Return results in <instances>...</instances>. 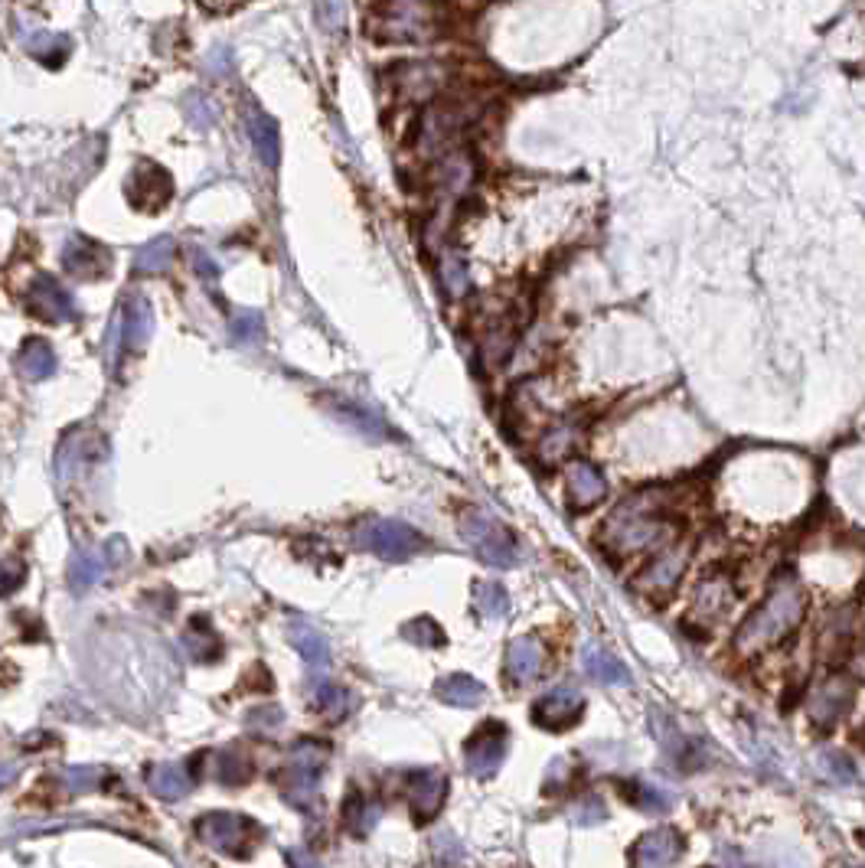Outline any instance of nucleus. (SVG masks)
I'll return each instance as SVG.
<instances>
[{
	"label": "nucleus",
	"mask_w": 865,
	"mask_h": 868,
	"mask_svg": "<svg viewBox=\"0 0 865 868\" xmlns=\"http://www.w3.org/2000/svg\"><path fill=\"white\" fill-rule=\"evenodd\" d=\"M281 722H284V712L278 705H265V709L249 712V728H258V731H278Z\"/></svg>",
	"instance_id": "nucleus-43"
},
{
	"label": "nucleus",
	"mask_w": 865,
	"mask_h": 868,
	"mask_svg": "<svg viewBox=\"0 0 865 868\" xmlns=\"http://www.w3.org/2000/svg\"><path fill=\"white\" fill-rule=\"evenodd\" d=\"M441 284H444V291H448L451 297H464V294H467V288H471V278H467L464 258H457V255L444 258V265H441Z\"/></svg>",
	"instance_id": "nucleus-38"
},
{
	"label": "nucleus",
	"mask_w": 865,
	"mask_h": 868,
	"mask_svg": "<svg viewBox=\"0 0 865 868\" xmlns=\"http://www.w3.org/2000/svg\"><path fill=\"white\" fill-rule=\"evenodd\" d=\"M582 666L588 679L601 682V686H627L630 682V673L627 666L617 660L614 653H608L604 647H598V643H588L585 653H582Z\"/></svg>",
	"instance_id": "nucleus-20"
},
{
	"label": "nucleus",
	"mask_w": 865,
	"mask_h": 868,
	"mask_svg": "<svg viewBox=\"0 0 865 868\" xmlns=\"http://www.w3.org/2000/svg\"><path fill=\"white\" fill-rule=\"evenodd\" d=\"M108 565H111V558H108V552H102V549L72 555V565H69V585H72V591H76V594L92 591L98 581L105 578Z\"/></svg>",
	"instance_id": "nucleus-22"
},
{
	"label": "nucleus",
	"mask_w": 865,
	"mask_h": 868,
	"mask_svg": "<svg viewBox=\"0 0 865 868\" xmlns=\"http://www.w3.org/2000/svg\"><path fill=\"white\" fill-rule=\"evenodd\" d=\"M125 346L131 350H144L147 340L154 337V307L144 294L125 297Z\"/></svg>",
	"instance_id": "nucleus-18"
},
{
	"label": "nucleus",
	"mask_w": 865,
	"mask_h": 868,
	"mask_svg": "<svg viewBox=\"0 0 865 868\" xmlns=\"http://www.w3.org/2000/svg\"><path fill=\"white\" fill-rule=\"evenodd\" d=\"M852 699H856V682H852L849 676H830L823 682V686L813 692L810 699V718L813 725H817L820 731H830L839 718H843L849 712Z\"/></svg>",
	"instance_id": "nucleus-10"
},
{
	"label": "nucleus",
	"mask_w": 865,
	"mask_h": 868,
	"mask_svg": "<svg viewBox=\"0 0 865 868\" xmlns=\"http://www.w3.org/2000/svg\"><path fill=\"white\" fill-rule=\"evenodd\" d=\"M63 265L69 275H76L82 281H92V278H102L105 271L111 268V258L102 245H95L92 239H82V235H76V239H69L66 248H63Z\"/></svg>",
	"instance_id": "nucleus-17"
},
{
	"label": "nucleus",
	"mask_w": 865,
	"mask_h": 868,
	"mask_svg": "<svg viewBox=\"0 0 865 868\" xmlns=\"http://www.w3.org/2000/svg\"><path fill=\"white\" fill-rule=\"evenodd\" d=\"M604 816H608V806H604L601 797H591V793L572 806V820H575V823H582V826L604 823Z\"/></svg>",
	"instance_id": "nucleus-40"
},
{
	"label": "nucleus",
	"mask_w": 865,
	"mask_h": 868,
	"mask_svg": "<svg viewBox=\"0 0 865 868\" xmlns=\"http://www.w3.org/2000/svg\"><path fill=\"white\" fill-rule=\"evenodd\" d=\"M147 784H151V790L157 793L160 800H180L187 797L193 780L187 774V767L180 764H160V767H151V774H147Z\"/></svg>",
	"instance_id": "nucleus-27"
},
{
	"label": "nucleus",
	"mask_w": 865,
	"mask_h": 868,
	"mask_svg": "<svg viewBox=\"0 0 865 868\" xmlns=\"http://www.w3.org/2000/svg\"><path fill=\"white\" fill-rule=\"evenodd\" d=\"M252 771H255V764H252V758H249V751L239 748V744H232V748H222V751L216 754V777H219V784L242 787V784H249V780H252Z\"/></svg>",
	"instance_id": "nucleus-26"
},
{
	"label": "nucleus",
	"mask_w": 865,
	"mask_h": 868,
	"mask_svg": "<svg viewBox=\"0 0 865 868\" xmlns=\"http://www.w3.org/2000/svg\"><path fill=\"white\" fill-rule=\"evenodd\" d=\"M330 412L337 415L340 421H346L356 434H366V438H386V425L369 412L363 405H353V402H343V399H330Z\"/></svg>",
	"instance_id": "nucleus-28"
},
{
	"label": "nucleus",
	"mask_w": 865,
	"mask_h": 868,
	"mask_svg": "<svg viewBox=\"0 0 865 868\" xmlns=\"http://www.w3.org/2000/svg\"><path fill=\"white\" fill-rule=\"evenodd\" d=\"M183 118H187L196 131H209L216 124V105L206 92H187L183 95Z\"/></svg>",
	"instance_id": "nucleus-34"
},
{
	"label": "nucleus",
	"mask_w": 865,
	"mask_h": 868,
	"mask_svg": "<svg viewBox=\"0 0 865 868\" xmlns=\"http://www.w3.org/2000/svg\"><path fill=\"white\" fill-rule=\"evenodd\" d=\"M291 643L298 647V653L304 656L314 673H324V669L330 666V643L311 624H301V620L298 624H291Z\"/></svg>",
	"instance_id": "nucleus-25"
},
{
	"label": "nucleus",
	"mask_w": 865,
	"mask_h": 868,
	"mask_svg": "<svg viewBox=\"0 0 865 868\" xmlns=\"http://www.w3.org/2000/svg\"><path fill=\"white\" fill-rule=\"evenodd\" d=\"M249 134H252V147H255L258 160H262L268 170H275L278 160H281V131H278V121L268 118L265 111L255 108L252 115H249Z\"/></svg>",
	"instance_id": "nucleus-19"
},
{
	"label": "nucleus",
	"mask_w": 865,
	"mask_h": 868,
	"mask_svg": "<svg viewBox=\"0 0 865 868\" xmlns=\"http://www.w3.org/2000/svg\"><path fill=\"white\" fill-rule=\"evenodd\" d=\"M17 780V764H0V790Z\"/></svg>",
	"instance_id": "nucleus-46"
},
{
	"label": "nucleus",
	"mask_w": 865,
	"mask_h": 868,
	"mask_svg": "<svg viewBox=\"0 0 865 868\" xmlns=\"http://www.w3.org/2000/svg\"><path fill=\"white\" fill-rule=\"evenodd\" d=\"M402 637L415 647H444V630L431 617H415L402 627Z\"/></svg>",
	"instance_id": "nucleus-37"
},
{
	"label": "nucleus",
	"mask_w": 865,
	"mask_h": 868,
	"mask_svg": "<svg viewBox=\"0 0 865 868\" xmlns=\"http://www.w3.org/2000/svg\"><path fill=\"white\" fill-rule=\"evenodd\" d=\"M461 532H464V542L471 545L484 565H493V568L519 565V555H523L519 539L500 523V519L487 516L484 510H467L461 516Z\"/></svg>",
	"instance_id": "nucleus-3"
},
{
	"label": "nucleus",
	"mask_w": 865,
	"mask_h": 868,
	"mask_svg": "<svg viewBox=\"0 0 865 868\" xmlns=\"http://www.w3.org/2000/svg\"><path fill=\"white\" fill-rule=\"evenodd\" d=\"M683 852H686V836L679 833L676 826H657L630 846V862L647 865V868L673 865V862H679V855Z\"/></svg>",
	"instance_id": "nucleus-13"
},
{
	"label": "nucleus",
	"mask_w": 865,
	"mask_h": 868,
	"mask_svg": "<svg viewBox=\"0 0 865 868\" xmlns=\"http://www.w3.org/2000/svg\"><path fill=\"white\" fill-rule=\"evenodd\" d=\"M823 761L833 767V777H836V780H843V784H852V780H856V771H852V761L843 758V754L830 751V754H823Z\"/></svg>",
	"instance_id": "nucleus-44"
},
{
	"label": "nucleus",
	"mask_w": 865,
	"mask_h": 868,
	"mask_svg": "<svg viewBox=\"0 0 865 868\" xmlns=\"http://www.w3.org/2000/svg\"><path fill=\"white\" fill-rule=\"evenodd\" d=\"M193 262H196V271H200L203 278L216 281L219 268H216V262H213V258H209V255H203V252H193Z\"/></svg>",
	"instance_id": "nucleus-45"
},
{
	"label": "nucleus",
	"mask_w": 865,
	"mask_h": 868,
	"mask_svg": "<svg viewBox=\"0 0 865 868\" xmlns=\"http://www.w3.org/2000/svg\"><path fill=\"white\" fill-rule=\"evenodd\" d=\"M608 496V480L591 461H572L565 470V503L572 513H585Z\"/></svg>",
	"instance_id": "nucleus-9"
},
{
	"label": "nucleus",
	"mask_w": 865,
	"mask_h": 868,
	"mask_svg": "<svg viewBox=\"0 0 865 868\" xmlns=\"http://www.w3.org/2000/svg\"><path fill=\"white\" fill-rule=\"evenodd\" d=\"M356 545L386 558V562H409L412 555L425 549V539L399 519H369L356 529Z\"/></svg>",
	"instance_id": "nucleus-5"
},
{
	"label": "nucleus",
	"mask_w": 865,
	"mask_h": 868,
	"mask_svg": "<svg viewBox=\"0 0 865 868\" xmlns=\"http://www.w3.org/2000/svg\"><path fill=\"white\" fill-rule=\"evenodd\" d=\"M327 758H330V748L324 741L294 744L288 754V764H284V777H281L284 800L304 810V806L317 797V784H320V774H324Z\"/></svg>",
	"instance_id": "nucleus-4"
},
{
	"label": "nucleus",
	"mask_w": 865,
	"mask_h": 868,
	"mask_svg": "<svg viewBox=\"0 0 865 868\" xmlns=\"http://www.w3.org/2000/svg\"><path fill=\"white\" fill-rule=\"evenodd\" d=\"M17 363H20V372L30 382H43L56 372V353H53V346H49V340L30 337V340H23Z\"/></svg>",
	"instance_id": "nucleus-23"
},
{
	"label": "nucleus",
	"mask_w": 865,
	"mask_h": 868,
	"mask_svg": "<svg viewBox=\"0 0 865 868\" xmlns=\"http://www.w3.org/2000/svg\"><path fill=\"white\" fill-rule=\"evenodd\" d=\"M311 705L327 718H343L346 709H350V699H346V692L340 686H333V682H324V679H314L311 686Z\"/></svg>",
	"instance_id": "nucleus-32"
},
{
	"label": "nucleus",
	"mask_w": 865,
	"mask_h": 868,
	"mask_svg": "<svg viewBox=\"0 0 865 868\" xmlns=\"http://www.w3.org/2000/svg\"><path fill=\"white\" fill-rule=\"evenodd\" d=\"M379 820V806L369 803L366 797H360V793H350V800L343 803V823L346 829H350L353 836H366L369 829L376 826Z\"/></svg>",
	"instance_id": "nucleus-31"
},
{
	"label": "nucleus",
	"mask_w": 865,
	"mask_h": 868,
	"mask_svg": "<svg viewBox=\"0 0 865 868\" xmlns=\"http://www.w3.org/2000/svg\"><path fill=\"white\" fill-rule=\"evenodd\" d=\"M542 663H546V650L536 637H516L510 647H506V676H510L513 686H529L536 682L542 673Z\"/></svg>",
	"instance_id": "nucleus-16"
},
{
	"label": "nucleus",
	"mask_w": 865,
	"mask_h": 868,
	"mask_svg": "<svg viewBox=\"0 0 865 868\" xmlns=\"http://www.w3.org/2000/svg\"><path fill=\"white\" fill-rule=\"evenodd\" d=\"M262 314H258V310H236V314H232V320H229V337H232V343H239V346H255V343H262Z\"/></svg>",
	"instance_id": "nucleus-33"
},
{
	"label": "nucleus",
	"mask_w": 865,
	"mask_h": 868,
	"mask_svg": "<svg viewBox=\"0 0 865 868\" xmlns=\"http://www.w3.org/2000/svg\"><path fill=\"white\" fill-rule=\"evenodd\" d=\"M575 434H578V425H559V428H552L546 438H542V444H539V457H546V461H559V457H562L568 448H572Z\"/></svg>",
	"instance_id": "nucleus-39"
},
{
	"label": "nucleus",
	"mask_w": 865,
	"mask_h": 868,
	"mask_svg": "<svg viewBox=\"0 0 865 868\" xmlns=\"http://www.w3.org/2000/svg\"><path fill=\"white\" fill-rule=\"evenodd\" d=\"M435 696L444 705H454V709H474V705L484 702V686L467 673H451V676L438 679Z\"/></svg>",
	"instance_id": "nucleus-21"
},
{
	"label": "nucleus",
	"mask_w": 865,
	"mask_h": 868,
	"mask_svg": "<svg viewBox=\"0 0 865 868\" xmlns=\"http://www.w3.org/2000/svg\"><path fill=\"white\" fill-rule=\"evenodd\" d=\"M63 780L72 793H89L98 787V767H69Z\"/></svg>",
	"instance_id": "nucleus-42"
},
{
	"label": "nucleus",
	"mask_w": 865,
	"mask_h": 868,
	"mask_svg": "<svg viewBox=\"0 0 865 868\" xmlns=\"http://www.w3.org/2000/svg\"><path fill=\"white\" fill-rule=\"evenodd\" d=\"M653 490H640L637 496H630L614 510V516L604 526V536H608L621 552H637L647 549V545L657 542L670 519H666L663 506L653 503Z\"/></svg>",
	"instance_id": "nucleus-2"
},
{
	"label": "nucleus",
	"mask_w": 865,
	"mask_h": 868,
	"mask_svg": "<svg viewBox=\"0 0 865 868\" xmlns=\"http://www.w3.org/2000/svg\"><path fill=\"white\" fill-rule=\"evenodd\" d=\"M125 193H128V203L134 209H141V213H157V209H164L167 200L173 196V180L164 167L144 160V164L131 170Z\"/></svg>",
	"instance_id": "nucleus-8"
},
{
	"label": "nucleus",
	"mask_w": 865,
	"mask_h": 868,
	"mask_svg": "<svg viewBox=\"0 0 865 868\" xmlns=\"http://www.w3.org/2000/svg\"><path fill=\"white\" fill-rule=\"evenodd\" d=\"M173 252H177V245H173L170 235H160V239L147 242L141 252L134 255V271H138V275H164L173 265Z\"/></svg>",
	"instance_id": "nucleus-29"
},
{
	"label": "nucleus",
	"mask_w": 865,
	"mask_h": 868,
	"mask_svg": "<svg viewBox=\"0 0 865 868\" xmlns=\"http://www.w3.org/2000/svg\"><path fill=\"white\" fill-rule=\"evenodd\" d=\"M585 699L572 689H552L533 702V722L546 731H568L582 722Z\"/></svg>",
	"instance_id": "nucleus-11"
},
{
	"label": "nucleus",
	"mask_w": 865,
	"mask_h": 868,
	"mask_svg": "<svg viewBox=\"0 0 865 868\" xmlns=\"http://www.w3.org/2000/svg\"><path fill=\"white\" fill-rule=\"evenodd\" d=\"M27 307L36 317L49 320V324H66L76 320V304H72L69 291L49 275H36L27 288Z\"/></svg>",
	"instance_id": "nucleus-14"
},
{
	"label": "nucleus",
	"mask_w": 865,
	"mask_h": 868,
	"mask_svg": "<svg viewBox=\"0 0 865 868\" xmlns=\"http://www.w3.org/2000/svg\"><path fill=\"white\" fill-rule=\"evenodd\" d=\"M183 650H187L190 660L196 663H213L222 656V640L213 634L206 617H193L187 630H183Z\"/></svg>",
	"instance_id": "nucleus-24"
},
{
	"label": "nucleus",
	"mask_w": 865,
	"mask_h": 868,
	"mask_svg": "<svg viewBox=\"0 0 865 868\" xmlns=\"http://www.w3.org/2000/svg\"><path fill=\"white\" fill-rule=\"evenodd\" d=\"M627 803H634L637 810H644V813H670L676 800L670 790L634 780V784H627Z\"/></svg>",
	"instance_id": "nucleus-30"
},
{
	"label": "nucleus",
	"mask_w": 865,
	"mask_h": 868,
	"mask_svg": "<svg viewBox=\"0 0 865 868\" xmlns=\"http://www.w3.org/2000/svg\"><path fill=\"white\" fill-rule=\"evenodd\" d=\"M807 617V594H803L800 581L781 578L774 581L768 598H764L755 611L745 617V624L735 634V650L745 656H755L761 650H771L784 643Z\"/></svg>",
	"instance_id": "nucleus-1"
},
{
	"label": "nucleus",
	"mask_w": 865,
	"mask_h": 868,
	"mask_svg": "<svg viewBox=\"0 0 865 868\" xmlns=\"http://www.w3.org/2000/svg\"><path fill=\"white\" fill-rule=\"evenodd\" d=\"M689 545L686 542H676L670 549H663L653 562L634 578V588L644 591V594H660V591H673L676 581L683 578L686 572V562H689Z\"/></svg>",
	"instance_id": "nucleus-12"
},
{
	"label": "nucleus",
	"mask_w": 865,
	"mask_h": 868,
	"mask_svg": "<svg viewBox=\"0 0 865 868\" xmlns=\"http://www.w3.org/2000/svg\"><path fill=\"white\" fill-rule=\"evenodd\" d=\"M405 784H409V806H412L415 823H422V826L431 823L441 813V806H444L448 777H444L441 771H431V767H425V771H412Z\"/></svg>",
	"instance_id": "nucleus-15"
},
{
	"label": "nucleus",
	"mask_w": 865,
	"mask_h": 868,
	"mask_svg": "<svg viewBox=\"0 0 865 868\" xmlns=\"http://www.w3.org/2000/svg\"><path fill=\"white\" fill-rule=\"evenodd\" d=\"M506 741H510V731L500 722H487L484 728H477L464 744V764L474 777H493L500 771V764L506 758Z\"/></svg>",
	"instance_id": "nucleus-7"
},
{
	"label": "nucleus",
	"mask_w": 865,
	"mask_h": 868,
	"mask_svg": "<svg viewBox=\"0 0 865 868\" xmlns=\"http://www.w3.org/2000/svg\"><path fill=\"white\" fill-rule=\"evenodd\" d=\"M474 604L484 617H503L510 611V598H506L503 585H497V581H480V585H474Z\"/></svg>",
	"instance_id": "nucleus-35"
},
{
	"label": "nucleus",
	"mask_w": 865,
	"mask_h": 868,
	"mask_svg": "<svg viewBox=\"0 0 865 868\" xmlns=\"http://www.w3.org/2000/svg\"><path fill=\"white\" fill-rule=\"evenodd\" d=\"M23 578H27V565L14 562V558H0V598L14 594L23 585Z\"/></svg>",
	"instance_id": "nucleus-41"
},
{
	"label": "nucleus",
	"mask_w": 865,
	"mask_h": 868,
	"mask_svg": "<svg viewBox=\"0 0 865 868\" xmlns=\"http://www.w3.org/2000/svg\"><path fill=\"white\" fill-rule=\"evenodd\" d=\"M27 49L40 59V62H49V56H53V66H59L66 56H69V40L59 33H36V36H27Z\"/></svg>",
	"instance_id": "nucleus-36"
},
{
	"label": "nucleus",
	"mask_w": 865,
	"mask_h": 868,
	"mask_svg": "<svg viewBox=\"0 0 865 868\" xmlns=\"http://www.w3.org/2000/svg\"><path fill=\"white\" fill-rule=\"evenodd\" d=\"M196 833H200V839L209 849H216L222 855H249L255 842L262 839V829H258L249 816L222 813V810L200 816Z\"/></svg>",
	"instance_id": "nucleus-6"
}]
</instances>
